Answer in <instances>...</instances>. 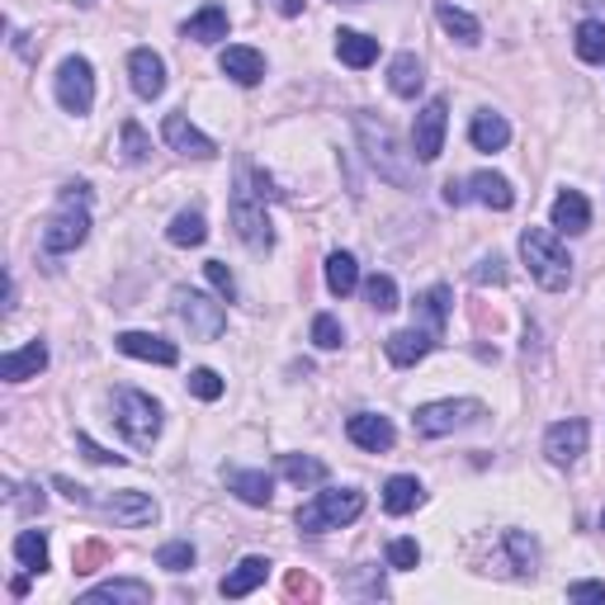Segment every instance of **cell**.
Masks as SVG:
<instances>
[{"label": "cell", "mask_w": 605, "mask_h": 605, "mask_svg": "<svg viewBox=\"0 0 605 605\" xmlns=\"http://www.w3.org/2000/svg\"><path fill=\"white\" fill-rule=\"evenodd\" d=\"M275 469L289 477V483L298 487H317V483H327V464L322 459H312V454H279L275 459Z\"/></svg>", "instance_id": "30"}, {"label": "cell", "mask_w": 605, "mask_h": 605, "mask_svg": "<svg viewBox=\"0 0 605 605\" xmlns=\"http://www.w3.org/2000/svg\"><path fill=\"white\" fill-rule=\"evenodd\" d=\"M436 20H440L444 34H454L459 43H469V47H473V43H483V24H477L469 10H459V6H440V10H436Z\"/></svg>", "instance_id": "35"}, {"label": "cell", "mask_w": 605, "mask_h": 605, "mask_svg": "<svg viewBox=\"0 0 605 605\" xmlns=\"http://www.w3.org/2000/svg\"><path fill=\"white\" fill-rule=\"evenodd\" d=\"M337 57L345 62V67H355V72L374 67V62H378V38L360 34V29H341V34H337Z\"/></svg>", "instance_id": "28"}, {"label": "cell", "mask_w": 605, "mask_h": 605, "mask_svg": "<svg viewBox=\"0 0 605 605\" xmlns=\"http://www.w3.org/2000/svg\"><path fill=\"white\" fill-rule=\"evenodd\" d=\"M436 345H440L436 331H426V327H403V331H393V337L384 341V355L397 364V370H411V364H421Z\"/></svg>", "instance_id": "15"}, {"label": "cell", "mask_w": 605, "mask_h": 605, "mask_svg": "<svg viewBox=\"0 0 605 605\" xmlns=\"http://www.w3.org/2000/svg\"><path fill=\"white\" fill-rule=\"evenodd\" d=\"M364 298H370V308L393 312V308H397V284H393V275H370V279H364Z\"/></svg>", "instance_id": "37"}, {"label": "cell", "mask_w": 605, "mask_h": 605, "mask_svg": "<svg viewBox=\"0 0 605 605\" xmlns=\"http://www.w3.org/2000/svg\"><path fill=\"white\" fill-rule=\"evenodd\" d=\"M520 261H525V270H530V279L539 284V289L563 294L572 284V256H568V246L559 242V232L553 228H525L520 232Z\"/></svg>", "instance_id": "2"}, {"label": "cell", "mask_w": 605, "mask_h": 605, "mask_svg": "<svg viewBox=\"0 0 605 605\" xmlns=\"http://www.w3.org/2000/svg\"><path fill=\"white\" fill-rule=\"evenodd\" d=\"M119 133H123V162H133V166H142V162H147V156H152V142H147V133H142L133 119L123 123Z\"/></svg>", "instance_id": "41"}, {"label": "cell", "mask_w": 605, "mask_h": 605, "mask_svg": "<svg viewBox=\"0 0 605 605\" xmlns=\"http://www.w3.org/2000/svg\"><path fill=\"white\" fill-rule=\"evenodd\" d=\"M204 237H209V222H204L199 209H180L170 218V228H166L170 246H204Z\"/></svg>", "instance_id": "33"}, {"label": "cell", "mask_w": 605, "mask_h": 605, "mask_svg": "<svg viewBox=\"0 0 605 605\" xmlns=\"http://www.w3.org/2000/svg\"><path fill=\"white\" fill-rule=\"evenodd\" d=\"M279 10H284V14H298V10H302V0H279Z\"/></svg>", "instance_id": "53"}, {"label": "cell", "mask_w": 605, "mask_h": 605, "mask_svg": "<svg viewBox=\"0 0 605 605\" xmlns=\"http://www.w3.org/2000/svg\"><path fill=\"white\" fill-rule=\"evenodd\" d=\"M185 38L222 43V38H228V10H222V6H204L199 14H189V20H185Z\"/></svg>", "instance_id": "29"}, {"label": "cell", "mask_w": 605, "mask_h": 605, "mask_svg": "<svg viewBox=\"0 0 605 605\" xmlns=\"http://www.w3.org/2000/svg\"><path fill=\"white\" fill-rule=\"evenodd\" d=\"M43 370H47L43 341H29L20 350H10V355H0V378H6V384H24V378H38Z\"/></svg>", "instance_id": "21"}, {"label": "cell", "mask_w": 605, "mask_h": 605, "mask_svg": "<svg viewBox=\"0 0 605 605\" xmlns=\"http://www.w3.org/2000/svg\"><path fill=\"white\" fill-rule=\"evenodd\" d=\"M53 90H57V105L67 109V114H90V105H95V67L86 57H67L57 67L53 76Z\"/></svg>", "instance_id": "9"}, {"label": "cell", "mask_w": 605, "mask_h": 605, "mask_svg": "<svg viewBox=\"0 0 605 605\" xmlns=\"http://www.w3.org/2000/svg\"><path fill=\"white\" fill-rule=\"evenodd\" d=\"M355 138H360V147H364V162H370L384 180H393L397 189H411V156L417 152H403V142H397V133L388 129L378 114H370V109H360L355 114Z\"/></svg>", "instance_id": "1"}, {"label": "cell", "mask_w": 605, "mask_h": 605, "mask_svg": "<svg viewBox=\"0 0 605 605\" xmlns=\"http://www.w3.org/2000/svg\"><path fill=\"white\" fill-rule=\"evenodd\" d=\"M114 426L133 450H152L162 436V403L138 388H114Z\"/></svg>", "instance_id": "7"}, {"label": "cell", "mask_w": 605, "mask_h": 605, "mask_svg": "<svg viewBox=\"0 0 605 605\" xmlns=\"http://www.w3.org/2000/svg\"><path fill=\"white\" fill-rule=\"evenodd\" d=\"M426 86V67L417 53H397L388 62V90L397 95V100H417V90Z\"/></svg>", "instance_id": "24"}, {"label": "cell", "mask_w": 605, "mask_h": 605, "mask_svg": "<svg viewBox=\"0 0 605 605\" xmlns=\"http://www.w3.org/2000/svg\"><path fill=\"white\" fill-rule=\"evenodd\" d=\"M312 345L317 350H341L345 345V331H341V322L331 312H317L312 317Z\"/></svg>", "instance_id": "38"}, {"label": "cell", "mask_w": 605, "mask_h": 605, "mask_svg": "<svg viewBox=\"0 0 605 605\" xmlns=\"http://www.w3.org/2000/svg\"><path fill=\"white\" fill-rule=\"evenodd\" d=\"M469 199H477L483 209L506 213V209L516 204V189H512V180H506V175H497V170H477V175H469Z\"/></svg>", "instance_id": "22"}, {"label": "cell", "mask_w": 605, "mask_h": 605, "mask_svg": "<svg viewBox=\"0 0 605 605\" xmlns=\"http://www.w3.org/2000/svg\"><path fill=\"white\" fill-rule=\"evenodd\" d=\"M76 444H81V450H86V459H90V464H123V454H109L105 444H95L86 431H76Z\"/></svg>", "instance_id": "47"}, {"label": "cell", "mask_w": 605, "mask_h": 605, "mask_svg": "<svg viewBox=\"0 0 605 605\" xmlns=\"http://www.w3.org/2000/svg\"><path fill=\"white\" fill-rule=\"evenodd\" d=\"M345 436H350V444H360V450H370V454H384L397 444L393 421L378 417V411H355V417L345 421Z\"/></svg>", "instance_id": "14"}, {"label": "cell", "mask_w": 605, "mask_h": 605, "mask_svg": "<svg viewBox=\"0 0 605 605\" xmlns=\"http://www.w3.org/2000/svg\"><path fill=\"white\" fill-rule=\"evenodd\" d=\"M506 549L516 553V572L520 578H530L535 563H539V549H535V539H525V530H506Z\"/></svg>", "instance_id": "40"}, {"label": "cell", "mask_w": 605, "mask_h": 605, "mask_svg": "<svg viewBox=\"0 0 605 605\" xmlns=\"http://www.w3.org/2000/svg\"><path fill=\"white\" fill-rule=\"evenodd\" d=\"M553 232H563V237H582L586 228H592V204H586V195H578V189H563L559 199H553Z\"/></svg>", "instance_id": "18"}, {"label": "cell", "mask_w": 605, "mask_h": 605, "mask_svg": "<svg viewBox=\"0 0 605 605\" xmlns=\"http://www.w3.org/2000/svg\"><path fill=\"white\" fill-rule=\"evenodd\" d=\"M586 440H592V426H586L582 417H568V421H559V426H549V436H544L549 464L572 469V464H578V459L586 454Z\"/></svg>", "instance_id": "11"}, {"label": "cell", "mask_w": 605, "mask_h": 605, "mask_svg": "<svg viewBox=\"0 0 605 605\" xmlns=\"http://www.w3.org/2000/svg\"><path fill=\"white\" fill-rule=\"evenodd\" d=\"M327 289L337 294V298L360 289V265H355L350 251H331V256H327Z\"/></svg>", "instance_id": "32"}, {"label": "cell", "mask_w": 605, "mask_h": 605, "mask_svg": "<svg viewBox=\"0 0 605 605\" xmlns=\"http://www.w3.org/2000/svg\"><path fill=\"white\" fill-rule=\"evenodd\" d=\"M284 586H289V596H317V582H312V578H302V572H294V578L284 582Z\"/></svg>", "instance_id": "51"}, {"label": "cell", "mask_w": 605, "mask_h": 605, "mask_svg": "<svg viewBox=\"0 0 605 605\" xmlns=\"http://www.w3.org/2000/svg\"><path fill=\"white\" fill-rule=\"evenodd\" d=\"M100 559H105V544H81L76 549V572H95Z\"/></svg>", "instance_id": "50"}, {"label": "cell", "mask_w": 605, "mask_h": 605, "mask_svg": "<svg viewBox=\"0 0 605 605\" xmlns=\"http://www.w3.org/2000/svg\"><path fill=\"white\" fill-rule=\"evenodd\" d=\"M218 67H222V76H232L237 86H261L265 81V57L256 53V47H242V43L222 47Z\"/></svg>", "instance_id": "20"}, {"label": "cell", "mask_w": 605, "mask_h": 605, "mask_svg": "<svg viewBox=\"0 0 605 605\" xmlns=\"http://www.w3.org/2000/svg\"><path fill=\"white\" fill-rule=\"evenodd\" d=\"M568 601H601L605 605V582H572Z\"/></svg>", "instance_id": "48"}, {"label": "cell", "mask_w": 605, "mask_h": 605, "mask_svg": "<svg viewBox=\"0 0 605 605\" xmlns=\"http://www.w3.org/2000/svg\"><path fill=\"white\" fill-rule=\"evenodd\" d=\"M469 142L477 152H502L506 142H512V123L502 114H492V109H483V114H473V123H469Z\"/></svg>", "instance_id": "26"}, {"label": "cell", "mask_w": 605, "mask_h": 605, "mask_svg": "<svg viewBox=\"0 0 605 605\" xmlns=\"http://www.w3.org/2000/svg\"><path fill=\"white\" fill-rule=\"evenodd\" d=\"M86 237H90V185L72 180V185H62L57 213L47 218V228H43V251L47 256H67Z\"/></svg>", "instance_id": "3"}, {"label": "cell", "mask_w": 605, "mask_h": 605, "mask_svg": "<svg viewBox=\"0 0 605 605\" xmlns=\"http://www.w3.org/2000/svg\"><path fill=\"white\" fill-rule=\"evenodd\" d=\"M53 487H57L67 502H76V506H90V492H86L81 483H72V477H53Z\"/></svg>", "instance_id": "49"}, {"label": "cell", "mask_w": 605, "mask_h": 605, "mask_svg": "<svg viewBox=\"0 0 605 605\" xmlns=\"http://www.w3.org/2000/svg\"><path fill=\"white\" fill-rule=\"evenodd\" d=\"M156 563H162L166 572H189V568H195V544H189V539L162 544V549H156Z\"/></svg>", "instance_id": "39"}, {"label": "cell", "mask_w": 605, "mask_h": 605, "mask_svg": "<svg viewBox=\"0 0 605 605\" xmlns=\"http://www.w3.org/2000/svg\"><path fill=\"white\" fill-rule=\"evenodd\" d=\"M450 284H436V289H426L421 298H417V317H421V327L426 331H444V322H450Z\"/></svg>", "instance_id": "31"}, {"label": "cell", "mask_w": 605, "mask_h": 605, "mask_svg": "<svg viewBox=\"0 0 605 605\" xmlns=\"http://www.w3.org/2000/svg\"><path fill=\"white\" fill-rule=\"evenodd\" d=\"M228 213H232L237 237H242V242L256 251V256H265V251L275 246V228H270V213H265V195H261V185H256V175H251V166L237 170V189H232Z\"/></svg>", "instance_id": "4"}, {"label": "cell", "mask_w": 605, "mask_h": 605, "mask_svg": "<svg viewBox=\"0 0 605 605\" xmlns=\"http://www.w3.org/2000/svg\"><path fill=\"white\" fill-rule=\"evenodd\" d=\"M189 393H195L199 403H218V397H222V378L213 370H195V374H189Z\"/></svg>", "instance_id": "43"}, {"label": "cell", "mask_w": 605, "mask_h": 605, "mask_svg": "<svg viewBox=\"0 0 605 605\" xmlns=\"http://www.w3.org/2000/svg\"><path fill=\"white\" fill-rule=\"evenodd\" d=\"M417 563H421V544H417V539H393V544H388V568L411 572Z\"/></svg>", "instance_id": "42"}, {"label": "cell", "mask_w": 605, "mask_h": 605, "mask_svg": "<svg viewBox=\"0 0 605 605\" xmlns=\"http://www.w3.org/2000/svg\"><path fill=\"white\" fill-rule=\"evenodd\" d=\"M364 516V492L360 487H331V492H317L312 502L298 506V530L302 535H327V530H341V525L360 520Z\"/></svg>", "instance_id": "5"}, {"label": "cell", "mask_w": 605, "mask_h": 605, "mask_svg": "<svg viewBox=\"0 0 605 605\" xmlns=\"http://www.w3.org/2000/svg\"><path fill=\"white\" fill-rule=\"evenodd\" d=\"M444 123H450V100H444V95H431V100L421 105L417 123H411V152H417L421 166H431L444 152Z\"/></svg>", "instance_id": "10"}, {"label": "cell", "mask_w": 605, "mask_h": 605, "mask_svg": "<svg viewBox=\"0 0 605 605\" xmlns=\"http://www.w3.org/2000/svg\"><path fill=\"white\" fill-rule=\"evenodd\" d=\"M86 605H100V601H114V605H152V586L147 582H105V586H90V592L81 596Z\"/></svg>", "instance_id": "27"}, {"label": "cell", "mask_w": 605, "mask_h": 605, "mask_svg": "<svg viewBox=\"0 0 605 605\" xmlns=\"http://www.w3.org/2000/svg\"><path fill=\"white\" fill-rule=\"evenodd\" d=\"M222 483L246 506H270V497H275V483H270V473H261V469H222Z\"/></svg>", "instance_id": "23"}, {"label": "cell", "mask_w": 605, "mask_h": 605, "mask_svg": "<svg viewBox=\"0 0 605 605\" xmlns=\"http://www.w3.org/2000/svg\"><path fill=\"white\" fill-rule=\"evenodd\" d=\"M10 506H14V512H43V487L10 483Z\"/></svg>", "instance_id": "45"}, {"label": "cell", "mask_w": 605, "mask_h": 605, "mask_svg": "<svg viewBox=\"0 0 605 605\" xmlns=\"http://www.w3.org/2000/svg\"><path fill=\"white\" fill-rule=\"evenodd\" d=\"M114 345L123 350V355H133V360H147V364H170L180 360V350H175V341L166 337H152V331H119Z\"/></svg>", "instance_id": "16"}, {"label": "cell", "mask_w": 605, "mask_h": 605, "mask_svg": "<svg viewBox=\"0 0 605 605\" xmlns=\"http://www.w3.org/2000/svg\"><path fill=\"white\" fill-rule=\"evenodd\" d=\"M601 530H605V512H601Z\"/></svg>", "instance_id": "54"}, {"label": "cell", "mask_w": 605, "mask_h": 605, "mask_svg": "<svg viewBox=\"0 0 605 605\" xmlns=\"http://www.w3.org/2000/svg\"><path fill=\"white\" fill-rule=\"evenodd\" d=\"M105 512L114 516V525H123V530H138V525H152L156 520V502L147 497V492L129 487V492H114V497L105 502Z\"/></svg>", "instance_id": "17"}, {"label": "cell", "mask_w": 605, "mask_h": 605, "mask_svg": "<svg viewBox=\"0 0 605 605\" xmlns=\"http://www.w3.org/2000/svg\"><path fill=\"white\" fill-rule=\"evenodd\" d=\"M421 502H426V487L411 473H397L384 483V512L388 516H407V512H417Z\"/></svg>", "instance_id": "25"}, {"label": "cell", "mask_w": 605, "mask_h": 605, "mask_svg": "<svg viewBox=\"0 0 605 605\" xmlns=\"http://www.w3.org/2000/svg\"><path fill=\"white\" fill-rule=\"evenodd\" d=\"M129 81H133L138 100H156V95L166 90V62H162V53H152V47H133V53H129Z\"/></svg>", "instance_id": "13"}, {"label": "cell", "mask_w": 605, "mask_h": 605, "mask_svg": "<svg viewBox=\"0 0 605 605\" xmlns=\"http://www.w3.org/2000/svg\"><path fill=\"white\" fill-rule=\"evenodd\" d=\"M175 317L189 327L195 341H218L222 327H228V308L199 289H175Z\"/></svg>", "instance_id": "8"}, {"label": "cell", "mask_w": 605, "mask_h": 605, "mask_svg": "<svg viewBox=\"0 0 605 605\" xmlns=\"http://www.w3.org/2000/svg\"><path fill=\"white\" fill-rule=\"evenodd\" d=\"M582 62H592V67H605V24L601 20H582L578 24V38H572Z\"/></svg>", "instance_id": "36"}, {"label": "cell", "mask_w": 605, "mask_h": 605, "mask_svg": "<svg viewBox=\"0 0 605 605\" xmlns=\"http://www.w3.org/2000/svg\"><path fill=\"white\" fill-rule=\"evenodd\" d=\"M473 284H506V261H502V256L477 261V270H473Z\"/></svg>", "instance_id": "46"}, {"label": "cell", "mask_w": 605, "mask_h": 605, "mask_svg": "<svg viewBox=\"0 0 605 605\" xmlns=\"http://www.w3.org/2000/svg\"><path fill=\"white\" fill-rule=\"evenodd\" d=\"M162 138H166V147L170 152H180V156H195V162H213L218 156V142L209 133H199L195 123H189L185 114H166L162 123Z\"/></svg>", "instance_id": "12"}, {"label": "cell", "mask_w": 605, "mask_h": 605, "mask_svg": "<svg viewBox=\"0 0 605 605\" xmlns=\"http://www.w3.org/2000/svg\"><path fill=\"white\" fill-rule=\"evenodd\" d=\"M265 578H270V559H261V553H246V559L218 582V592L228 596V601H242V596L256 592V586H265Z\"/></svg>", "instance_id": "19"}, {"label": "cell", "mask_w": 605, "mask_h": 605, "mask_svg": "<svg viewBox=\"0 0 605 605\" xmlns=\"http://www.w3.org/2000/svg\"><path fill=\"white\" fill-rule=\"evenodd\" d=\"M204 275H209V284H213V289L228 298V302L237 298V279H232V270L222 265V261H204Z\"/></svg>", "instance_id": "44"}, {"label": "cell", "mask_w": 605, "mask_h": 605, "mask_svg": "<svg viewBox=\"0 0 605 605\" xmlns=\"http://www.w3.org/2000/svg\"><path fill=\"white\" fill-rule=\"evenodd\" d=\"M487 417V407L477 397H440V403H421L411 411V431L421 440H440V436H454V431H469Z\"/></svg>", "instance_id": "6"}, {"label": "cell", "mask_w": 605, "mask_h": 605, "mask_svg": "<svg viewBox=\"0 0 605 605\" xmlns=\"http://www.w3.org/2000/svg\"><path fill=\"white\" fill-rule=\"evenodd\" d=\"M464 199H469V185H454V180L444 185V204H464Z\"/></svg>", "instance_id": "52"}, {"label": "cell", "mask_w": 605, "mask_h": 605, "mask_svg": "<svg viewBox=\"0 0 605 605\" xmlns=\"http://www.w3.org/2000/svg\"><path fill=\"white\" fill-rule=\"evenodd\" d=\"M14 559H20L24 572H47V535L43 530H20L14 535Z\"/></svg>", "instance_id": "34"}]
</instances>
